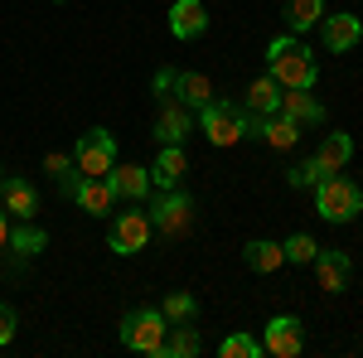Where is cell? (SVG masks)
<instances>
[{
    "label": "cell",
    "instance_id": "cell-1",
    "mask_svg": "<svg viewBox=\"0 0 363 358\" xmlns=\"http://www.w3.org/2000/svg\"><path fill=\"white\" fill-rule=\"evenodd\" d=\"M267 73H272L281 87H315L320 63L310 54V44H301L296 34H281V39L267 44Z\"/></svg>",
    "mask_w": 363,
    "mask_h": 358
},
{
    "label": "cell",
    "instance_id": "cell-2",
    "mask_svg": "<svg viewBox=\"0 0 363 358\" xmlns=\"http://www.w3.org/2000/svg\"><path fill=\"white\" fill-rule=\"evenodd\" d=\"M145 213H150V228H155V237H184L189 228H194V194L184 189H155L150 194V203H145Z\"/></svg>",
    "mask_w": 363,
    "mask_h": 358
},
{
    "label": "cell",
    "instance_id": "cell-3",
    "mask_svg": "<svg viewBox=\"0 0 363 358\" xmlns=\"http://www.w3.org/2000/svg\"><path fill=\"white\" fill-rule=\"evenodd\" d=\"M315 213L325 223H354L363 213V189L349 174H330L315 184Z\"/></svg>",
    "mask_w": 363,
    "mask_h": 358
},
{
    "label": "cell",
    "instance_id": "cell-4",
    "mask_svg": "<svg viewBox=\"0 0 363 358\" xmlns=\"http://www.w3.org/2000/svg\"><path fill=\"white\" fill-rule=\"evenodd\" d=\"M165 334H169V320L155 310V305H140L121 320V349L131 354H165Z\"/></svg>",
    "mask_w": 363,
    "mask_h": 358
},
{
    "label": "cell",
    "instance_id": "cell-5",
    "mask_svg": "<svg viewBox=\"0 0 363 358\" xmlns=\"http://www.w3.org/2000/svg\"><path fill=\"white\" fill-rule=\"evenodd\" d=\"M194 126L213 140V145H238V140L247 136V111L233 107L228 97H213L208 107L194 111Z\"/></svg>",
    "mask_w": 363,
    "mask_h": 358
},
{
    "label": "cell",
    "instance_id": "cell-6",
    "mask_svg": "<svg viewBox=\"0 0 363 358\" xmlns=\"http://www.w3.org/2000/svg\"><path fill=\"white\" fill-rule=\"evenodd\" d=\"M116 165V136L107 126H92L78 136V150H73V169L87 174V179H107V169Z\"/></svg>",
    "mask_w": 363,
    "mask_h": 358
},
{
    "label": "cell",
    "instance_id": "cell-7",
    "mask_svg": "<svg viewBox=\"0 0 363 358\" xmlns=\"http://www.w3.org/2000/svg\"><path fill=\"white\" fill-rule=\"evenodd\" d=\"M150 237H155V228H150V213H145V208H126V213H116V223L107 228V247H112L116 257L145 252Z\"/></svg>",
    "mask_w": 363,
    "mask_h": 358
},
{
    "label": "cell",
    "instance_id": "cell-8",
    "mask_svg": "<svg viewBox=\"0 0 363 358\" xmlns=\"http://www.w3.org/2000/svg\"><path fill=\"white\" fill-rule=\"evenodd\" d=\"M262 349L272 358H301L306 354V325L296 315H272L262 325Z\"/></svg>",
    "mask_w": 363,
    "mask_h": 358
},
{
    "label": "cell",
    "instance_id": "cell-9",
    "mask_svg": "<svg viewBox=\"0 0 363 358\" xmlns=\"http://www.w3.org/2000/svg\"><path fill=\"white\" fill-rule=\"evenodd\" d=\"M63 194L83 208V213H92V218H107L112 213V203H116V194L107 179H87V174H73L68 184H63Z\"/></svg>",
    "mask_w": 363,
    "mask_h": 358
},
{
    "label": "cell",
    "instance_id": "cell-10",
    "mask_svg": "<svg viewBox=\"0 0 363 358\" xmlns=\"http://www.w3.org/2000/svg\"><path fill=\"white\" fill-rule=\"evenodd\" d=\"M320 39H325L330 54H349V49H359V44H363V20H359V15H349V10H339V15L325 10V20H320Z\"/></svg>",
    "mask_w": 363,
    "mask_h": 358
},
{
    "label": "cell",
    "instance_id": "cell-11",
    "mask_svg": "<svg viewBox=\"0 0 363 358\" xmlns=\"http://www.w3.org/2000/svg\"><path fill=\"white\" fill-rule=\"evenodd\" d=\"M247 136L267 140L272 150H291L301 140V121H291L286 111H272V116H252L247 111Z\"/></svg>",
    "mask_w": 363,
    "mask_h": 358
},
{
    "label": "cell",
    "instance_id": "cell-12",
    "mask_svg": "<svg viewBox=\"0 0 363 358\" xmlns=\"http://www.w3.org/2000/svg\"><path fill=\"white\" fill-rule=\"evenodd\" d=\"M194 131V107H184L179 97H165L155 111V140L160 145H184V136Z\"/></svg>",
    "mask_w": 363,
    "mask_h": 358
},
{
    "label": "cell",
    "instance_id": "cell-13",
    "mask_svg": "<svg viewBox=\"0 0 363 358\" xmlns=\"http://www.w3.org/2000/svg\"><path fill=\"white\" fill-rule=\"evenodd\" d=\"M315 276H320V291H330V296L349 291V281H354V262H349V252L320 247V252H315Z\"/></svg>",
    "mask_w": 363,
    "mask_h": 358
},
{
    "label": "cell",
    "instance_id": "cell-14",
    "mask_svg": "<svg viewBox=\"0 0 363 358\" xmlns=\"http://www.w3.org/2000/svg\"><path fill=\"white\" fill-rule=\"evenodd\" d=\"M107 184H112L116 198H131V203H150V194H155V179L145 165H112Z\"/></svg>",
    "mask_w": 363,
    "mask_h": 358
},
{
    "label": "cell",
    "instance_id": "cell-15",
    "mask_svg": "<svg viewBox=\"0 0 363 358\" xmlns=\"http://www.w3.org/2000/svg\"><path fill=\"white\" fill-rule=\"evenodd\" d=\"M0 208L15 213V218H34L39 213V189L29 184L25 174H5L0 179Z\"/></svg>",
    "mask_w": 363,
    "mask_h": 358
},
{
    "label": "cell",
    "instance_id": "cell-16",
    "mask_svg": "<svg viewBox=\"0 0 363 358\" xmlns=\"http://www.w3.org/2000/svg\"><path fill=\"white\" fill-rule=\"evenodd\" d=\"M203 29H208V10H203V0H174V5H169V34H174V39L189 44V39H199Z\"/></svg>",
    "mask_w": 363,
    "mask_h": 358
},
{
    "label": "cell",
    "instance_id": "cell-17",
    "mask_svg": "<svg viewBox=\"0 0 363 358\" xmlns=\"http://www.w3.org/2000/svg\"><path fill=\"white\" fill-rule=\"evenodd\" d=\"M281 111L291 121H301V126H320L325 121V107H320V97L310 87H281Z\"/></svg>",
    "mask_w": 363,
    "mask_h": 358
},
{
    "label": "cell",
    "instance_id": "cell-18",
    "mask_svg": "<svg viewBox=\"0 0 363 358\" xmlns=\"http://www.w3.org/2000/svg\"><path fill=\"white\" fill-rule=\"evenodd\" d=\"M242 111H252V116H272V111H281V83L272 78V73H262V78H252V83H247Z\"/></svg>",
    "mask_w": 363,
    "mask_h": 358
},
{
    "label": "cell",
    "instance_id": "cell-19",
    "mask_svg": "<svg viewBox=\"0 0 363 358\" xmlns=\"http://www.w3.org/2000/svg\"><path fill=\"white\" fill-rule=\"evenodd\" d=\"M315 160H320V169H325V174H339V169H349V160H354V136H349V131H330V136L320 140Z\"/></svg>",
    "mask_w": 363,
    "mask_h": 358
},
{
    "label": "cell",
    "instance_id": "cell-20",
    "mask_svg": "<svg viewBox=\"0 0 363 358\" xmlns=\"http://www.w3.org/2000/svg\"><path fill=\"white\" fill-rule=\"evenodd\" d=\"M184 150L179 145H160V155H155V165H150V179H155V189H179V179H184Z\"/></svg>",
    "mask_w": 363,
    "mask_h": 358
},
{
    "label": "cell",
    "instance_id": "cell-21",
    "mask_svg": "<svg viewBox=\"0 0 363 358\" xmlns=\"http://www.w3.org/2000/svg\"><path fill=\"white\" fill-rule=\"evenodd\" d=\"M174 97L184 102V107H208L213 102V78L208 73H174Z\"/></svg>",
    "mask_w": 363,
    "mask_h": 358
},
{
    "label": "cell",
    "instance_id": "cell-22",
    "mask_svg": "<svg viewBox=\"0 0 363 358\" xmlns=\"http://www.w3.org/2000/svg\"><path fill=\"white\" fill-rule=\"evenodd\" d=\"M242 262H247L252 272H262V276H272L286 267V252H281V242H267V237H252L247 247H242Z\"/></svg>",
    "mask_w": 363,
    "mask_h": 358
},
{
    "label": "cell",
    "instance_id": "cell-23",
    "mask_svg": "<svg viewBox=\"0 0 363 358\" xmlns=\"http://www.w3.org/2000/svg\"><path fill=\"white\" fill-rule=\"evenodd\" d=\"M325 20V0H286V29L291 34H310Z\"/></svg>",
    "mask_w": 363,
    "mask_h": 358
},
{
    "label": "cell",
    "instance_id": "cell-24",
    "mask_svg": "<svg viewBox=\"0 0 363 358\" xmlns=\"http://www.w3.org/2000/svg\"><path fill=\"white\" fill-rule=\"evenodd\" d=\"M199 354V330H194V320H184V325H169L165 334V354L160 358H194Z\"/></svg>",
    "mask_w": 363,
    "mask_h": 358
},
{
    "label": "cell",
    "instance_id": "cell-25",
    "mask_svg": "<svg viewBox=\"0 0 363 358\" xmlns=\"http://www.w3.org/2000/svg\"><path fill=\"white\" fill-rule=\"evenodd\" d=\"M44 247H49V237H44V228H34V218H20V228H10V252L39 257Z\"/></svg>",
    "mask_w": 363,
    "mask_h": 358
},
{
    "label": "cell",
    "instance_id": "cell-26",
    "mask_svg": "<svg viewBox=\"0 0 363 358\" xmlns=\"http://www.w3.org/2000/svg\"><path fill=\"white\" fill-rule=\"evenodd\" d=\"M160 315H165L169 325H184V320H199V301L189 291H169L165 305H160Z\"/></svg>",
    "mask_w": 363,
    "mask_h": 358
},
{
    "label": "cell",
    "instance_id": "cell-27",
    "mask_svg": "<svg viewBox=\"0 0 363 358\" xmlns=\"http://www.w3.org/2000/svg\"><path fill=\"white\" fill-rule=\"evenodd\" d=\"M281 252H286V262H296V267H310V262H315V252H320V242H315L310 233H291V237L281 242Z\"/></svg>",
    "mask_w": 363,
    "mask_h": 358
},
{
    "label": "cell",
    "instance_id": "cell-28",
    "mask_svg": "<svg viewBox=\"0 0 363 358\" xmlns=\"http://www.w3.org/2000/svg\"><path fill=\"white\" fill-rule=\"evenodd\" d=\"M218 354L223 358H262V339H252V334H228L223 344H218Z\"/></svg>",
    "mask_w": 363,
    "mask_h": 358
},
{
    "label": "cell",
    "instance_id": "cell-29",
    "mask_svg": "<svg viewBox=\"0 0 363 358\" xmlns=\"http://www.w3.org/2000/svg\"><path fill=\"white\" fill-rule=\"evenodd\" d=\"M286 179H291L296 189H315V184H320V179H330V174H325V169H320V160L310 155V160H301V165L286 169Z\"/></svg>",
    "mask_w": 363,
    "mask_h": 358
},
{
    "label": "cell",
    "instance_id": "cell-30",
    "mask_svg": "<svg viewBox=\"0 0 363 358\" xmlns=\"http://www.w3.org/2000/svg\"><path fill=\"white\" fill-rule=\"evenodd\" d=\"M150 92L165 102V97H174V68H155V78H150Z\"/></svg>",
    "mask_w": 363,
    "mask_h": 358
},
{
    "label": "cell",
    "instance_id": "cell-31",
    "mask_svg": "<svg viewBox=\"0 0 363 358\" xmlns=\"http://www.w3.org/2000/svg\"><path fill=\"white\" fill-rule=\"evenodd\" d=\"M15 325H20V315H15V305H0V349L15 339Z\"/></svg>",
    "mask_w": 363,
    "mask_h": 358
},
{
    "label": "cell",
    "instance_id": "cell-32",
    "mask_svg": "<svg viewBox=\"0 0 363 358\" xmlns=\"http://www.w3.org/2000/svg\"><path fill=\"white\" fill-rule=\"evenodd\" d=\"M44 169H49L54 179H63V174H73V155H63V150H54V155L44 160Z\"/></svg>",
    "mask_w": 363,
    "mask_h": 358
},
{
    "label": "cell",
    "instance_id": "cell-33",
    "mask_svg": "<svg viewBox=\"0 0 363 358\" xmlns=\"http://www.w3.org/2000/svg\"><path fill=\"white\" fill-rule=\"evenodd\" d=\"M0 247H10V223H5V208H0Z\"/></svg>",
    "mask_w": 363,
    "mask_h": 358
},
{
    "label": "cell",
    "instance_id": "cell-34",
    "mask_svg": "<svg viewBox=\"0 0 363 358\" xmlns=\"http://www.w3.org/2000/svg\"><path fill=\"white\" fill-rule=\"evenodd\" d=\"M58 5H63V0H58Z\"/></svg>",
    "mask_w": 363,
    "mask_h": 358
}]
</instances>
